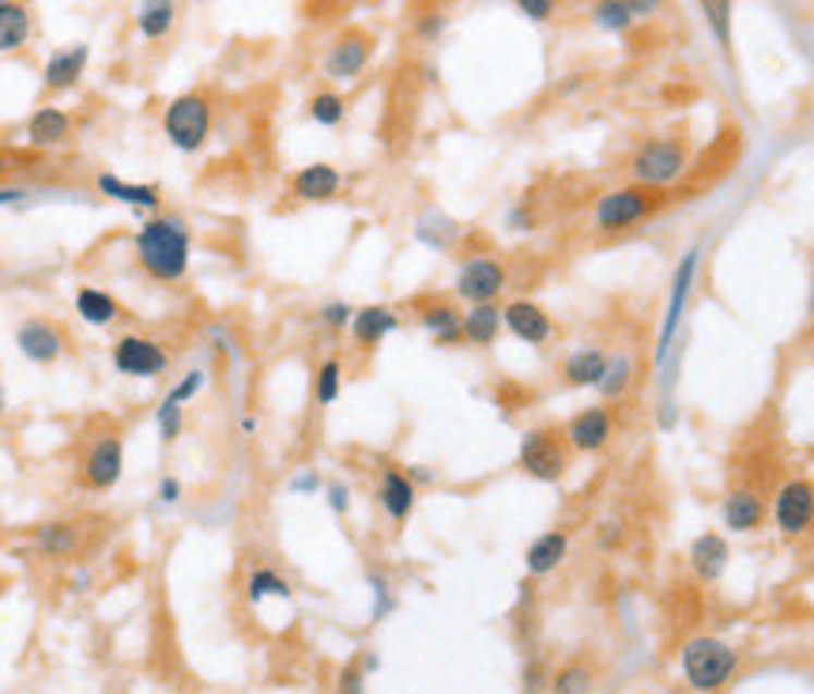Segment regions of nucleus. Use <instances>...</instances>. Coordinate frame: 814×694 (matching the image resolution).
Listing matches in <instances>:
<instances>
[{
  "label": "nucleus",
  "instance_id": "nucleus-42",
  "mask_svg": "<svg viewBox=\"0 0 814 694\" xmlns=\"http://www.w3.org/2000/svg\"><path fill=\"white\" fill-rule=\"evenodd\" d=\"M204 386H208V374H204L201 366H196V370H185V374H181V378L167 389V393L174 397L178 404H193V400L204 393Z\"/></svg>",
  "mask_w": 814,
  "mask_h": 694
},
{
  "label": "nucleus",
  "instance_id": "nucleus-55",
  "mask_svg": "<svg viewBox=\"0 0 814 694\" xmlns=\"http://www.w3.org/2000/svg\"><path fill=\"white\" fill-rule=\"evenodd\" d=\"M27 200V190H0V208H12V204H23Z\"/></svg>",
  "mask_w": 814,
  "mask_h": 694
},
{
  "label": "nucleus",
  "instance_id": "nucleus-51",
  "mask_svg": "<svg viewBox=\"0 0 814 694\" xmlns=\"http://www.w3.org/2000/svg\"><path fill=\"white\" fill-rule=\"evenodd\" d=\"M408 479H411V484H415V487H430L434 484V479H438V472H434V468H426V464H408Z\"/></svg>",
  "mask_w": 814,
  "mask_h": 694
},
{
  "label": "nucleus",
  "instance_id": "nucleus-58",
  "mask_svg": "<svg viewBox=\"0 0 814 694\" xmlns=\"http://www.w3.org/2000/svg\"><path fill=\"white\" fill-rule=\"evenodd\" d=\"M4 174H8V159L0 155V178H4Z\"/></svg>",
  "mask_w": 814,
  "mask_h": 694
},
{
  "label": "nucleus",
  "instance_id": "nucleus-21",
  "mask_svg": "<svg viewBox=\"0 0 814 694\" xmlns=\"http://www.w3.org/2000/svg\"><path fill=\"white\" fill-rule=\"evenodd\" d=\"M95 190L102 193L106 200L113 204H125V208L139 211V216H155L162 204V193L159 185H144V182H125V178L110 174V170H102V174L95 178Z\"/></svg>",
  "mask_w": 814,
  "mask_h": 694
},
{
  "label": "nucleus",
  "instance_id": "nucleus-34",
  "mask_svg": "<svg viewBox=\"0 0 814 694\" xmlns=\"http://www.w3.org/2000/svg\"><path fill=\"white\" fill-rule=\"evenodd\" d=\"M245 600L257 608V604L265 600H291V582H287L279 570L271 567H257L250 574V582H245Z\"/></svg>",
  "mask_w": 814,
  "mask_h": 694
},
{
  "label": "nucleus",
  "instance_id": "nucleus-8",
  "mask_svg": "<svg viewBox=\"0 0 814 694\" xmlns=\"http://www.w3.org/2000/svg\"><path fill=\"white\" fill-rule=\"evenodd\" d=\"M509 288V268L501 265L495 253H475L464 265L457 268V280H452V291H457L460 302L475 306V302H498Z\"/></svg>",
  "mask_w": 814,
  "mask_h": 694
},
{
  "label": "nucleus",
  "instance_id": "nucleus-57",
  "mask_svg": "<svg viewBox=\"0 0 814 694\" xmlns=\"http://www.w3.org/2000/svg\"><path fill=\"white\" fill-rule=\"evenodd\" d=\"M807 314H814V280H811V295H807Z\"/></svg>",
  "mask_w": 814,
  "mask_h": 694
},
{
  "label": "nucleus",
  "instance_id": "nucleus-7",
  "mask_svg": "<svg viewBox=\"0 0 814 694\" xmlns=\"http://www.w3.org/2000/svg\"><path fill=\"white\" fill-rule=\"evenodd\" d=\"M697 265H702V249L690 246L679 257L676 276H671V283H668V309H664L660 332H656V366L668 358V351H671V344H676V337H679V325H682V314H687L690 291H694V283H697Z\"/></svg>",
  "mask_w": 814,
  "mask_h": 694
},
{
  "label": "nucleus",
  "instance_id": "nucleus-41",
  "mask_svg": "<svg viewBox=\"0 0 814 694\" xmlns=\"http://www.w3.org/2000/svg\"><path fill=\"white\" fill-rule=\"evenodd\" d=\"M351 317H355V306L343 299H328V302H320V309H317L320 329H328V332H348Z\"/></svg>",
  "mask_w": 814,
  "mask_h": 694
},
{
  "label": "nucleus",
  "instance_id": "nucleus-48",
  "mask_svg": "<svg viewBox=\"0 0 814 694\" xmlns=\"http://www.w3.org/2000/svg\"><path fill=\"white\" fill-rule=\"evenodd\" d=\"M513 4H517V12L529 15L532 23H547L550 15H555L558 0H513Z\"/></svg>",
  "mask_w": 814,
  "mask_h": 694
},
{
  "label": "nucleus",
  "instance_id": "nucleus-28",
  "mask_svg": "<svg viewBox=\"0 0 814 694\" xmlns=\"http://www.w3.org/2000/svg\"><path fill=\"white\" fill-rule=\"evenodd\" d=\"M31 31H35V15L23 0H8L0 4V57L20 53L31 42Z\"/></svg>",
  "mask_w": 814,
  "mask_h": 694
},
{
  "label": "nucleus",
  "instance_id": "nucleus-33",
  "mask_svg": "<svg viewBox=\"0 0 814 694\" xmlns=\"http://www.w3.org/2000/svg\"><path fill=\"white\" fill-rule=\"evenodd\" d=\"M633 378H637V366H633V358L630 355H611V358H607V370H604V378H599L596 393L604 397L607 404H615V400H622L630 393Z\"/></svg>",
  "mask_w": 814,
  "mask_h": 694
},
{
  "label": "nucleus",
  "instance_id": "nucleus-1",
  "mask_svg": "<svg viewBox=\"0 0 814 694\" xmlns=\"http://www.w3.org/2000/svg\"><path fill=\"white\" fill-rule=\"evenodd\" d=\"M133 257L155 283H181L193 265V231L174 211H155L133 234Z\"/></svg>",
  "mask_w": 814,
  "mask_h": 694
},
{
  "label": "nucleus",
  "instance_id": "nucleus-31",
  "mask_svg": "<svg viewBox=\"0 0 814 694\" xmlns=\"http://www.w3.org/2000/svg\"><path fill=\"white\" fill-rule=\"evenodd\" d=\"M178 0H139L136 4V31L147 42H159L174 31Z\"/></svg>",
  "mask_w": 814,
  "mask_h": 694
},
{
  "label": "nucleus",
  "instance_id": "nucleus-54",
  "mask_svg": "<svg viewBox=\"0 0 814 694\" xmlns=\"http://www.w3.org/2000/svg\"><path fill=\"white\" fill-rule=\"evenodd\" d=\"M543 691V665H529V672H524V694H539Z\"/></svg>",
  "mask_w": 814,
  "mask_h": 694
},
{
  "label": "nucleus",
  "instance_id": "nucleus-25",
  "mask_svg": "<svg viewBox=\"0 0 814 694\" xmlns=\"http://www.w3.org/2000/svg\"><path fill=\"white\" fill-rule=\"evenodd\" d=\"M566 559H570V536H566L562 528H547V533H539L536 540L529 544V551H524V570H529L532 577H547V574H555Z\"/></svg>",
  "mask_w": 814,
  "mask_h": 694
},
{
  "label": "nucleus",
  "instance_id": "nucleus-40",
  "mask_svg": "<svg viewBox=\"0 0 814 694\" xmlns=\"http://www.w3.org/2000/svg\"><path fill=\"white\" fill-rule=\"evenodd\" d=\"M309 118H314L320 129L343 125V118H348V99H343L340 92H317L314 99H309Z\"/></svg>",
  "mask_w": 814,
  "mask_h": 694
},
{
  "label": "nucleus",
  "instance_id": "nucleus-15",
  "mask_svg": "<svg viewBox=\"0 0 814 694\" xmlns=\"http://www.w3.org/2000/svg\"><path fill=\"white\" fill-rule=\"evenodd\" d=\"M15 348H20V355L27 358V363L53 366L57 358L64 355V332L57 329L53 321H46V317H27V321H20V329H15Z\"/></svg>",
  "mask_w": 814,
  "mask_h": 694
},
{
  "label": "nucleus",
  "instance_id": "nucleus-6",
  "mask_svg": "<svg viewBox=\"0 0 814 694\" xmlns=\"http://www.w3.org/2000/svg\"><path fill=\"white\" fill-rule=\"evenodd\" d=\"M690 167L687 144L676 136H664V141H645L630 162L633 185H648V190H668L676 185Z\"/></svg>",
  "mask_w": 814,
  "mask_h": 694
},
{
  "label": "nucleus",
  "instance_id": "nucleus-36",
  "mask_svg": "<svg viewBox=\"0 0 814 694\" xmlns=\"http://www.w3.org/2000/svg\"><path fill=\"white\" fill-rule=\"evenodd\" d=\"M343 393V363L336 355H328L314 374V400L317 407H332Z\"/></svg>",
  "mask_w": 814,
  "mask_h": 694
},
{
  "label": "nucleus",
  "instance_id": "nucleus-43",
  "mask_svg": "<svg viewBox=\"0 0 814 694\" xmlns=\"http://www.w3.org/2000/svg\"><path fill=\"white\" fill-rule=\"evenodd\" d=\"M366 582H369V589H374V623H381V619L397 608V600H392V585H389V577L377 574V570H369Z\"/></svg>",
  "mask_w": 814,
  "mask_h": 694
},
{
  "label": "nucleus",
  "instance_id": "nucleus-19",
  "mask_svg": "<svg viewBox=\"0 0 814 694\" xmlns=\"http://www.w3.org/2000/svg\"><path fill=\"white\" fill-rule=\"evenodd\" d=\"M415 498H418V487L411 484L404 468H397V464L381 468V479H377V506H381V513L392 521V525H404V521L411 518Z\"/></svg>",
  "mask_w": 814,
  "mask_h": 694
},
{
  "label": "nucleus",
  "instance_id": "nucleus-37",
  "mask_svg": "<svg viewBox=\"0 0 814 694\" xmlns=\"http://www.w3.org/2000/svg\"><path fill=\"white\" fill-rule=\"evenodd\" d=\"M592 23H596L599 31H607V35H627L637 20H633L627 0H596V4H592Z\"/></svg>",
  "mask_w": 814,
  "mask_h": 694
},
{
  "label": "nucleus",
  "instance_id": "nucleus-47",
  "mask_svg": "<svg viewBox=\"0 0 814 694\" xmlns=\"http://www.w3.org/2000/svg\"><path fill=\"white\" fill-rule=\"evenodd\" d=\"M287 491L291 495H317V491H325V479H320L314 468H299L291 476V484H287Z\"/></svg>",
  "mask_w": 814,
  "mask_h": 694
},
{
  "label": "nucleus",
  "instance_id": "nucleus-17",
  "mask_svg": "<svg viewBox=\"0 0 814 694\" xmlns=\"http://www.w3.org/2000/svg\"><path fill=\"white\" fill-rule=\"evenodd\" d=\"M87 61H90V46L87 42H76V46H64V50H53V53L46 57V64H42V87H46L49 95L72 92V87L84 80Z\"/></svg>",
  "mask_w": 814,
  "mask_h": 694
},
{
  "label": "nucleus",
  "instance_id": "nucleus-20",
  "mask_svg": "<svg viewBox=\"0 0 814 694\" xmlns=\"http://www.w3.org/2000/svg\"><path fill=\"white\" fill-rule=\"evenodd\" d=\"M400 329V314L392 306H385V302H369V306H359L355 317H351V340L362 348V351H374L377 344H385V340L392 337V332Z\"/></svg>",
  "mask_w": 814,
  "mask_h": 694
},
{
  "label": "nucleus",
  "instance_id": "nucleus-56",
  "mask_svg": "<svg viewBox=\"0 0 814 694\" xmlns=\"http://www.w3.org/2000/svg\"><path fill=\"white\" fill-rule=\"evenodd\" d=\"M8 412V397H4V386H0V415Z\"/></svg>",
  "mask_w": 814,
  "mask_h": 694
},
{
  "label": "nucleus",
  "instance_id": "nucleus-23",
  "mask_svg": "<svg viewBox=\"0 0 814 694\" xmlns=\"http://www.w3.org/2000/svg\"><path fill=\"white\" fill-rule=\"evenodd\" d=\"M27 144L35 151H53L61 144H69L72 136V113L61 110V106H38L27 118V129H23Z\"/></svg>",
  "mask_w": 814,
  "mask_h": 694
},
{
  "label": "nucleus",
  "instance_id": "nucleus-9",
  "mask_svg": "<svg viewBox=\"0 0 814 694\" xmlns=\"http://www.w3.org/2000/svg\"><path fill=\"white\" fill-rule=\"evenodd\" d=\"M110 363L121 378H162L170 370V351L159 340L144 337V332H125L118 344L110 348Z\"/></svg>",
  "mask_w": 814,
  "mask_h": 694
},
{
  "label": "nucleus",
  "instance_id": "nucleus-30",
  "mask_svg": "<svg viewBox=\"0 0 814 694\" xmlns=\"http://www.w3.org/2000/svg\"><path fill=\"white\" fill-rule=\"evenodd\" d=\"M31 540H35V551L46 555V559H69V555L80 551V528L72 521H42Z\"/></svg>",
  "mask_w": 814,
  "mask_h": 694
},
{
  "label": "nucleus",
  "instance_id": "nucleus-44",
  "mask_svg": "<svg viewBox=\"0 0 814 694\" xmlns=\"http://www.w3.org/2000/svg\"><path fill=\"white\" fill-rule=\"evenodd\" d=\"M446 15L441 12H423V15H415V38L418 42H438L441 35H446Z\"/></svg>",
  "mask_w": 814,
  "mask_h": 694
},
{
  "label": "nucleus",
  "instance_id": "nucleus-11",
  "mask_svg": "<svg viewBox=\"0 0 814 694\" xmlns=\"http://www.w3.org/2000/svg\"><path fill=\"white\" fill-rule=\"evenodd\" d=\"M125 476V438L118 430H106L87 446L84 461H80V479L90 491H110Z\"/></svg>",
  "mask_w": 814,
  "mask_h": 694
},
{
  "label": "nucleus",
  "instance_id": "nucleus-59",
  "mask_svg": "<svg viewBox=\"0 0 814 694\" xmlns=\"http://www.w3.org/2000/svg\"><path fill=\"white\" fill-rule=\"evenodd\" d=\"M0 4H8V0H0Z\"/></svg>",
  "mask_w": 814,
  "mask_h": 694
},
{
  "label": "nucleus",
  "instance_id": "nucleus-32",
  "mask_svg": "<svg viewBox=\"0 0 814 694\" xmlns=\"http://www.w3.org/2000/svg\"><path fill=\"white\" fill-rule=\"evenodd\" d=\"M415 242L426 249H452L460 242V223H452L441 211H426L415 223Z\"/></svg>",
  "mask_w": 814,
  "mask_h": 694
},
{
  "label": "nucleus",
  "instance_id": "nucleus-24",
  "mask_svg": "<svg viewBox=\"0 0 814 694\" xmlns=\"http://www.w3.org/2000/svg\"><path fill=\"white\" fill-rule=\"evenodd\" d=\"M607 348L599 344H585V348H573L570 355L562 358V366H558V378L566 381L570 389H596L599 378H604L607 370Z\"/></svg>",
  "mask_w": 814,
  "mask_h": 694
},
{
  "label": "nucleus",
  "instance_id": "nucleus-38",
  "mask_svg": "<svg viewBox=\"0 0 814 694\" xmlns=\"http://www.w3.org/2000/svg\"><path fill=\"white\" fill-rule=\"evenodd\" d=\"M155 430H159V442L162 446H174L185 430V404H178L174 397H162L159 407H155Z\"/></svg>",
  "mask_w": 814,
  "mask_h": 694
},
{
  "label": "nucleus",
  "instance_id": "nucleus-27",
  "mask_svg": "<svg viewBox=\"0 0 814 694\" xmlns=\"http://www.w3.org/2000/svg\"><path fill=\"white\" fill-rule=\"evenodd\" d=\"M728 559H731V551L720 533H702L690 544V567H694V574L702 577V582H717L724 570H728Z\"/></svg>",
  "mask_w": 814,
  "mask_h": 694
},
{
  "label": "nucleus",
  "instance_id": "nucleus-4",
  "mask_svg": "<svg viewBox=\"0 0 814 694\" xmlns=\"http://www.w3.org/2000/svg\"><path fill=\"white\" fill-rule=\"evenodd\" d=\"M162 136L181 155H196L211 136V99L201 92H185L162 110Z\"/></svg>",
  "mask_w": 814,
  "mask_h": 694
},
{
  "label": "nucleus",
  "instance_id": "nucleus-26",
  "mask_svg": "<svg viewBox=\"0 0 814 694\" xmlns=\"http://www.w3.org/2000/svg\"><path fill=\"white\" fill-rule=\"evenodd\" d=\"M72 306H76V317L90 329H110V325L121 321V302L110 295V291L95 288V283H84L72 295Z\"/></svg>",
  "mask_w": 814,
  "mask_h": 694
},
{
  "label": "nucleus",
  "instance_id": "nucleus-2",
  "mask_svg": "<svg viewBox=\"0 0 814 694\" xmlns=\"http://www.w3.org/2000/svg\"><path fill=\"white\" fill-rule=\"evenodd\" d=\"M668 204V193L664 190H648V185H622V190H611L596 200V211H592V227L604 234H622L630 227L653 219L656 211Z\"/></svg>",
  "mask_w": 814,
  "mask_h": 694
},
{
  "label": "nucleus",
  "instance_id": "nucleus-35",
  "mask_svg": "<svg viewBox=\"0 0 814 694\" xmlns=\"http://www.w3.org/2000/svg\"><path fill=\"white\" fill-rule=\"evenodd\" d=\"M592 687H596V672L585 660H570L550 675V694H592Z\"/></svg>",
  "mask_w": 814,
  "mask_h": 694
},
{
  "label": "nucleus",
  "instance_id": "nucleus-13",
  "mask_svg": "<svg viewBox=\"0 0 814 694\" xmlns=\"http://www.w3.org/2000/svg\"><path fill=\"white\" fill-rule=\"evenodd\" d=\"M566 435V446L573 449V453H599V449H607V442L615 438V415L611 407L596 404V407H581L578 415H570L562 427Z\"/></svg>",
  "mask_w": 814,
  "mask_h": 694
},
{
  "label": "nucleus",
  "instance_id": "nucleus-53",
  "mask_svg": "<svg viewBox=\"0 0 814 694\" xmlns=\"http://www.w3.org/2000/svg\"><path fill=\"white\" fill-rule=\"evenodd\" d=\"M627 8L633 12V20H648L664 8V0H627Z\"/></svg>",
  "mask_w": 814,
  "mask_h": 694
},
{
  "label": "nucleus",
  "instance_id": "nucleus-50",
  "mask_svg": "<svg viewBox=\"0 0 814 694\" xmlns=\"http://www.w3.org/2000/svg\"><path fill=\"white\" fill-rule=\"evenodd\" d=\"M532 223H536V219H532V211L524 208V204H521V208H509V216H506V227H509V231L524 234V231H532Z\"/></svg>",
  "mask_w": 814,
  "mask_h": 694
},
{
  "label": "nucleus",
  "instance_id": "nucleus-12",
  "mask_svg": "<svg viewBox=\"0 0 814 694\" xmlns=\"http://www.w3.org/2000/svg\"><path fill=\"white\" fill-rule=\"evenodd\" d=\"M369 57H374V35L362 27H348L332 46H328L325 76L336 80V84H348V80H355L359 72L366 69Z\"/></svg>",
  "mask_w": 814,
  "mask_h": 694
},
{
  "label": "nucleus",
  "instance_id": "nucleus-22",
  "mask_svg": "<svg viewBox=\"0 0 814 694\" xmlns=\"http://www.w3.org/2000/svg\"><path fill=\"white\" fill-rule=\"evenodd\" d=\"M343 190V174L332 162H309L291 178V197L302 204H328Z\"/></svg>",
  "mask_w": 814,
  "mask_h": 694
},
{
  "label": "nucleus",
  "instance_id": "nucleus-29",
  "mask_svg": "<svg viewBox=\"0 0 814 694\" xmlns=\"http://www.w3.org/2000/svg\"><path fill=\"white\" fill-rule=\"evenodd\" d=\"M501 306L498 302H475L464 309V344L472 348H490L501 337Z\"/></svg>",
  "mask_w": 814,
  "mask_h": 694
},
{
  "label": "nucleus",
  "instance_id": "nucleus-14",
  "mask_svg": "<svg viewBox=\"0 0 814 694\" xmlns=\"http://www.w3.org/2000/svg\"><path fill=\"white\" fill-rule=\"evenodd\" d=\"M501 325L513 340L529 348H543L550 337H555V317L532 299H513L501 306Z\"/></svg>",
  "mask_w": 814,
  "mask_h": 694
},
{
  "label": "nucleus",
  "instance_id": "nucleus-39",
  "mask_svg": "<svg viewBox=\"0 0 814 694\" xmlns=\"http://www.w3.org/2000/svg\"><path fill=\"white\" fill-rule=\"evenodd\" d=\"M697 8H702L717 46L728 53L731 50V8H736V0H697Z\"/></svg>",
  "mask_w": 814,
  "mask_h": 694
},
{
  "label": "nucleus",
  "instance_id": "nucleus-18",
  "mask_svg": "<svg viewBox=\"0 0 814 694\" xmlns=\"http://www.w3.org/2000/svg\"><path fill=\"white\" fill-rule=\"evenodd\" d=\"M766 513H769V506L758 487H736V491H728V498L720 502V521L728 533H754V528H762Z\"/></svg>",
  "mask_w": 814,
  "mask_h": 694
},
{
  "label": "nucleus",
  "instance_id": "nucleus-3",
  "mask_svg": "<svg viewBox=\"0 0 814 694\" xmlns=\"http://www.w3.org/2000/svg\"><path fill=\"white\" fill-rule=\"evenodd\" d=\"M682 680L690 683L694 691L709 694V691H720L724 683L736 675L739 668V649L720 638H709V634H702V638H690L682 645Z\"/></svg>",
  "mask_w": 814,
  "mask_h": 694
},
{
  "label": "nucleus",
  "instance_id": "nucleus-45",
  "mask_svg": "<svg viewBox=\"0 0 814 694\" xmlns=\"http://www.w3.org/2000/svg\"><path fill=\"white\" fill-rule=\"evenodd\" d=\"M336 691L340 694H366V668H362V660L343 665L340 680H336Z\"/></svg>",
  "mask_w": 814,
  "mask_h": 694
},
{
  "label": "nucleus",
  "instance_id": "nucleus-16",
  "mask_svg": "<svg viewBox=\"0 0 814 694\" xmlns=\"http://www.w3.org/2000/svg\"><path fill=\"white\" fill-rule=\"evenodd\" d=\"M415 317H418V329H423L438 348L464 344V309H457V302L426 299L415 306Z\"/></svg>",
  "mask_w": 814,
  "mask_h": 694
},
{
  "label": "nucleus",
  "instance_id": "nucleus-10",
  "mask_svg": "<svg viewBox=\"0 0 814 694\" xmlns=\"http://www.w3.org/2000/svg\"><path fill=\"white\" fill-rule=\"evenodd\" d=\"M773 525L785 540H795V536L811 533L814 525V484L803 476L785 479L773 495Z\"/></svg>",
  "mask_w": 814,
  "mask_h": 694
},
{
  "label": "nucleus",
  "instance_id": "nucleus-52",
  "mask_svg": "<svg viewBox=\"0 0 814 694\" xmlns=\"http://www.w3.org/2000/svg\"><path fill=\"white\" fill-rule=\"evenodd\" d=\"M599 547H615L622 540V525L619 521H599Z\"/></svg>",
  "mask_w": 814,
  "mask_h": 694
},
{
  "label": "nucleus",
  "instance_id": "nucleus-49",
  "mask_svg": "<svg viewBox=\"0 0 814 694\" xmlns=\"http://www.w3.org/2000/svg\"><path fill=\"white\" fill-rule=\"evenodd\" d=\"M181 495H185V487H181V479L178 476H159V484H155V498H159L162 506H178L181 502Z\"/></svg>",
  "mask_w": 814,
  "mask_h": 694
},
{
  "label": "nucleus",
  "instance_id": "nucleus-5",
  "mask_svg": "<svg viewBox=\"0 0 814 694\" xmlns=\"http://www.w3.org/2000/svg\"><path fill=\"white\" fill-rule=\"evenodd\" d=\"M517 464L536 484H558L570 472V446L558 427H532L521 435L517 446Z\"/></svg>",
  "mask_w": 814,
  "mask_h": 694
},
{
  "label": "nucleus",
  "instance_id": "nucleus-46",
  "mask_svg": "<svg viewBox=\"0 0 814 694\" xmlns=\"http://www.w3.org/2000/svg\"><path fill=\"white\" fill-rule=\"evenodd\" d=\"M325 502H328V510H332L336 518H343V513L351 510V487L343 484V479H328V484H325Z\"/></svg>",
  "mask_w": 814,
  "mask_h": 694
}]
</instances>
